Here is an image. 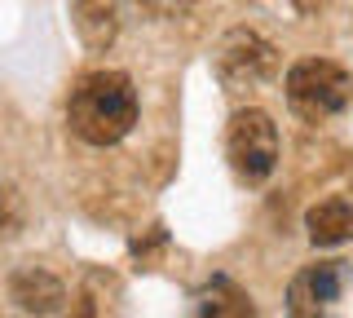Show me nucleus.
Returning <instances> with one entry per match:
<instances>
[{"label":"nucleus","instance_id":"1","mask_svg":"<svg viewBox=\"0 0 353 318\" xmlns=\"http://www.w3.org/2000/svg\"><path fill=\"white\" fill-rule=\"evenodd\" d=\"M66 124L88 146H115L137 124V89L124 71H93L71 89Z\"/></svg>","mask_w":353,"mask_h":318},{"label":"nucleus","instance_id":"2","mask_svg":"<svg viewBox=\"0 0 353 318\" xmlns=\"http://www.w3.org/2000/svg\"><path fill=\"white\" fill-rule=\"evenodd\" d=\"M349 97H353L349 71L336 67V62H327V58H305L287 71V102H292V111L301 119H309V124L340 115L349 106Z\"/></svg>","mask_w":353,"mask_h":318},{"label":"nucleus","instance_id":"3","mask_svg":"<svg viewBox=\"0 0 353 318\" xmlns=\"http://www.w3.org/2000/svg\"><path fill=\"white\" fill-rule=\"evenodd\" d=\"M225 155L239 181L261 186L279 163V128L265 111H239L225 128Z\"/></svg>","mask_w":353,"mask_h":318},{"label":"nucleus","instance_id":"4","mask_svg":"<svg viewBox=\"0 0 353 318\" xmlns=\"http://www.w3.org/2000/svg\"><path fill=\"white\" fill-rule=\"evenodd\" d=\"M216 75L230 89H243V84L252 89V84L274 75V49L252 31H230L225 45L216 49Z\"/></svg>","mask_w":353,"mask_h":318},{"label":"nucleus","instance_id":"5","mask_svg":"<svg viewBox=\"0 0 353 318\" xmlns=\"http://www.w3.org/2000/svg\"><path fill=\"white\" fill-rule=\"evenodd\" d=\"M349 266L345 261H318V266H305L287 288V310L292 314H323L345 296L349 288Z\"/></svg>","mask_w":353,"mask_h":318},{"label":"nucleus","instance_id":"6","mask_svg":"<svg viewBox=\"0 0 353 318\" xmlns=\"http://www.w3.org/2000/svg\"><path fill=\"white\" fill-rule=\"evenodd\" d=\"M305 226H309L314 248H336V244H345V239H353V208L345 199H327V203L309 208Z\"/></svg>","mask_w":353,"mask_h":318},{"label":"nucleus","instance_id":"7","mask_svg":"<svg viewBox=\"0 0 353 318\" xmlns=\"http://www.w3.org/2000/svg\"><path fill=\"white\" fill-rule=\"evenodd\" d=\"M194 310L199 314H230V318H243V314H256L252 296L230 279H212L208 288L194 292Z\"/></svg>","mask_w":353,"mask_h":318}]
</instances>
